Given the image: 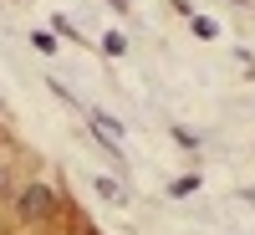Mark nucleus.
Returning <instances> with one entry per match:
<instances>
[{"label": "nucleus", "mask_w": 255, "mask_h": 235, "mask_svg": "<svg viewBox=\"0 0 255 235\" xmlns=\"http://www.w3.org/2000/svg\"><path fill=\"white\" fill-rule=\"evenodd\" d=\"M56 210V195L46 184H26V189H15V215L20 220H46Z\"/></svg>", "instance_id": "obj_1"}, {"label": "nucleus", "mask_w": 255, "mask_h": 235, "mask_svg": "<svg viewBox=\"0 0 255 235\" xmlns=\"http://www.w3.org/2000/svg\"><path fill=\"white\" fill-rule=\"evenodd\" d=\"M5 189H10V174H5V164H0V195H5Z\"/></svg>", "instance_id": "obj_3"}, {"label": "nucleus", "mask_w": 255, "mask_h": 235, "mask_svg": "<svg viewBox=\"0 0 255 235\" xmlns=\"http://www.w3.org/2000/svg\"><path fill=\"white\" fill-rule=\"evenodd\" d=\"M194 189H199V179H179V184H174V195H179V200H189Z\"/></svg>", "instance_id": "obj_2"}]
</instances>
